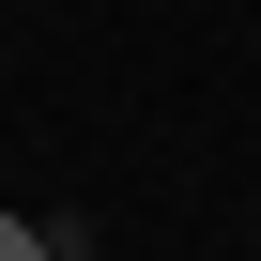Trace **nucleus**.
<instances>
[{"mask_svg":"<svg viewBox=\"0 0 261 261\" xmlns=\"http://www.w3.org/2000/svg\"><path fill=\"white\" fill-rule=\"evenodd\" d=\"M0 261H46V230H31V215H0Z\"/></svg>","mask_w":261,"mask_h":261,"instance_id":"f257e3e1","label":"nucleus"},{"mask_svg":"<svg viewBox=\"0 0 261 261\" xmlns=\"http://www.w3.org/2000/svg\"><path fill=\"white\" fill-rule=\"evenodd\" d=\"M46 261H92V246H77V230H46Z\"/></svg>","mask_w":261,"mask_h":261,"instance_id":"f03ea898","label":"nucleus"}]
</instances>
